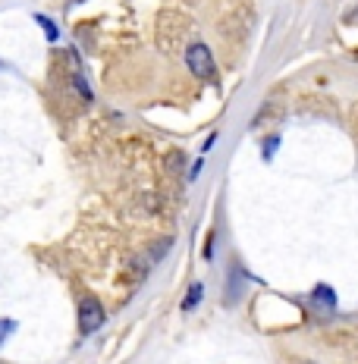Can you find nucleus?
I'll list each match as a JSON object with an SVG mask.
<instances>
[{
  "label": "nucleus",
  "instance_id": "obj_2",
  "mask_svg": "<svg viewBox=\"0 0 358 364\" xmlns=\"http://www.w3.org/2000/svg\"><path fill=\"white\" fill-rule=\"evenodd\" d=\"M104 321H107V311L98 299H82L79 305V333L82 336H91V333H98L104 327Z\"/></svg>",
  "mask_w": 358,
  "mask_h": 364
},
{
  "label": "nucleus",
  "instance_id": "obj_1",
  "mask_svg": "<svg viewBox=\"0 0 358 364\" xmlns=\"http://www.w3.org/2000/svg\"><path fill=\"white\" fill-rule=\"evenodd\" d=\"M186 63H189V70H192L195 79H201V82L217 79V60L204 44H192V48L186 50Z\"/></svg>",
  "mask_w": 358,
  "mask_h": 364
},
{
  "label": "nucleus",
  "instance_id": "obj_4",
  "mask_svg": "<svg viewBox=\"0 0 358 364\" xmlns=\"http://www.w3.org/2000/svg\"><path fill=\"white\" fill-rule=\"evenodd\" d=\"M311 299H315L317 305H324V311H333V308H337V295H333L330 286H317V289L311 292Z\"/></svg>",
  "mask_w": 358,
  "mask_h": 364
},
{
  "label": "nucleus",
  "instance_id": "obj_7",
  "mask_svg": "<svg viewBox=\"0 0 358 364\" xmlns=\"http://www.w3.org/2000/svg\"><path fill=\"white\" fill-rule=\"evenodd\" d=\"M277 145H280V139L264 141V161H270V157H273V151H277Z\"/></svg>",
  "mask_w": 358,
  "mask_h": 364
},
{
  "label": "nucleus",
  "instance_id": "obj_6",
  "mask_svg": "<svg viewBox=\"0 0 358 364\" xmlns=\"http://www.w3.org/2000/svg\"><path fill=\"white\" fill-rule=\"evenodd\" d=\"M73 85H75V91H79L82 97H85V101H91V97H95V95H91V88H88V82H85V75H82L79 70H75V75H73Z\"/></svg>",
  "mask_w": 358,
  "mask_h": 364
},
{
  "label": "nucleus",
  "instance_id": "obj_8",
  "mask_svg": "<svg viewBox=\"0 0 358 364\" xmlns=\"http://www.w3.org/2000/svg\"><path fill=\"white\" fill-rule=\"evenodd\" d=\"M13 327H16L13 321H0V343H4V336H6V333H10Z\"/></svg>",
  "mask_w": 358,
  "mask_h": 364
},
{
  "label": "nucleus",
  "instance_id": "obj_5",
  "mask_svg": "<svg viewBox=\"0 0 358 364\" xmlns=\"http://www.w3.org/2000/svg\"><path fill=\"white\" fill-rule=\"evenodd\" d=\"M35 22H38V26L44 28V35H48V41H57V38H60L57 26H54V22H51L48 16H41V13H35Z\"/></svg>",
  "mask_w": 358,
  "mask_h": 364
},
{
  "label": "nucleus",
  "instance_id": "obj_3",
  "mask_svg": "<svg viewBox=\"0 0 358 364\" xmlns=\"http://www.w3.org/2000/svg\"><path fill=\"white\" fill-rule=\"evenodd\" d=\"M201 299H204V283H192L186 292V299H182V311H195L201 305Z\"/></svg>",
  "mask_w": 358,
  "mask_h": 364
},
{
  "label": "nucleus",
  "instance_id": "obj_10",
  "mask_svg": "<svg viewBox=\"0 0 358 364\" xmlns=\"http://www.w3.org/2000/svg\"><path fill=\"white\" fill-rule=\"evenodd\" d=\"M302 364H317V361H302Z\"/></svg>",
  "mask_w": 358,
  "mask_h": 364
},
{
  "label": "nucleus",
  "instance_id": "obj_9",
  "mask_svg": "<svg viewBox=\"0 0 358 364\" xmlns=\"http://www.w3.org/2000/svg\"><path fill=\"white\" fill-rule=\"evenodd\" d=\"M201 166H204V161H195V166H192V170H189V179H195L198 173H201Z\"/></svg>",
  "mask_w": 358,
  "mask_h": 364
}]
</instances>
